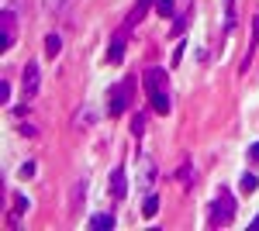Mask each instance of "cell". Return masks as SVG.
I'll list each match as a JSON object with an SVG mask.
<instances>
[{
    "instance_id": "6da1fadb",
    "label": "cell",
    "mask_w": 259,
    "mask_h": 231,
    "mask_svg": "<svg viewBox=\"0 0 259 231\" xmlns=\"http://www.w3.org/2000/svg\"><path fill=\"white\" fill-rule=\"evenodd\" d=\"M232 217H235V197H232V190L221 187L218 197H214V204H211V217H207V224H211V228H221V224H228Z\"/></svg>"
},
{
    "instance_id": "7a4b0ae2",
    "label": "cell",
    "mask_w": 259,
    "mask_h": 231,
    "mask_svg": "<svg viewBox=\"0 0 259 231\" xmlns=\"http://www.w3.org/2000/svg\"><path fill=\"white\" fill-rule=\"evenodd\" d=\"M132 100H135V79H121L118 86L111 90V100H107L111 117H121L128 107H132Z\"/></svg>"
},
{
    "instance_id": "3957f363",
    "label": "cell",
    "mask_w": 259,
    "mask_h": 231,
    "mask_svg": "<svg viewBox=\"0 0 259 231\" xmlns=\"http://www.w3.org/2000/svg\"><path fill=\"white\" fill-rule=\"evenodd\" d=\"M0 31H4V38H0V49L7 52V49L14 45V31H18V14H14L11 7H7V11H4V18H0Z\"/></svg>"
},
{
    "instance_id": "277c9868",
    "label": "cell",
    "mask_w": 259,
    "mask_h": 231,
    "mask_svg": "<svg viewBox=\"0 0 259 231\" xmlns=\"http://www.w3.org/2000/svg\"><path fill=\"white\" fill-rule=\"evenodd\" d=\"M128 31H132V28L121 24V31L114 35V41H111V52H107V62H111V66H118L121 59H124V38H128Z\"/></svg>"
},
{
    "instance_id": "5b68a950",
    "label": "cell",
    "mask_w": 259,
    "mask_h": 231,
    "mask_svg": "<svg viewBox=\"0 0 259 231\" xmlns=\"http://www.w3.org/2000/svg\"><path fill=\"white\" fill-rule=\"evenodd\" d=\"M166 69H159V66H152V69H145V79H142V83H145V90H149V94H156V90H166Z\"/></svg>"
},
{
    "instance_id": "8992f818",
    "label": "cell",
    "mask_w": 259,
    "mask_h": 231,
    "mask_svg": "<svg viewBox=\"0 0 259 231\" xmlns=\"http://www.w3.org/2000/svg\"><path fill=\"white\" fill-rule=\"evenodd\" d=\"M111 193H114L118 200H124V197H128V179H124V166H118V169L111 173Z\"/></svg>"
},
{
    "instance_id": "52a82bcc",
    "label": "cell",
    "mask_w": 259,
    "mask_h": 231,
    "mask_svg": "<svg viewBox=\"0 0 259 231\" xmlns=\"http://www.w3.org/2000/svg\"><path fill=\"white\" fill-rule=\"evenodd\" d=\"M152 4H156V0H135V7H132V14L124 18V24H128V28H135V24H142V18L149 14V7H152Z\"/></svg>"
},
{
    "instance_id": "ba28073f",
    "label": "cell",
    "mask_w": 259,
    "mask_h": 231,
    "mask_svg": "<svg viewBox=\"0 0 259 231\" xmlns=\"http://www.w3.org/2000/svg\"><path fill=\"white\" fill-rule=\"evenodd\" d=\"M24 94H38V62H28L24 66Z\"/></svg>"
},
{
    "instance_id": "9c48e42d",
    "label": "cell",
    "mask_w": 259,
    "mask_h": 231,
    "mask_svg": "<svg viewBox=\"0 0 259 231\" xmlns=\"http://www.w3.org/2000/svg\"><path fill=\"white\" fill-rule=\"evenodd\" d=\"M149 104H152V111H156V114H169V111H173V107H169V94H166V90L149 94Z\"/></svg>"
},
{
    "instance_id": "30bf717a",
    "label": "cell",
    "mask_w": 259,
    "mask_h": 231,
    "mask_svg": "<svg viewBox=\"0 0 259 231\" xmlns=\"http://www.w3.org/2000/svg\"><path fill=\"white\" fill-rule=\"evenodd\" d=\"M259 49V14L252 18V38H249V52H245V59H242V69H249V62H252V56H256Z\"/></svg>"
},
{
    "instance_id": "8fae6325",
    "label": "cell",
    "mask_w": 259,
    "mask_h": 231,
    "mask_svg": "<svg viewBox=\"0 0 259 231\" xmlns=\"http://www.w3.org/2000/svg\"><path fill=\"white\" fill-rule=\"evenodd\" d=\"M87 224H90L94 231H111V228H114V214H94Z\"/></svg>"
},
{
    "instance_id": "7c38bea8",
    "label": "cell",
    "mask_w": 259,
    "mask_h": 231,
    "mask_svg": "<svg viewBox=\"0 0 259 231\" xmlns=\"http://www.w3.org/2000/svg\"><path fill=\"white\" fill-rule=\"evenodd\" d=\"M156 211H159V193H149V197H145V204H142V214H145V217H152Z\"/></svg>"
},
{
    "instance_id": "4fadbf2b",
    "label": "cell",
    "mask_w": 259,
    "mask_h": 231,
    "mask_svg": "<svg viewBox=\"0 0 259 231\" xmlns=\"http://www.w3.org/2000/svg\"><path fill=\"white\" fill-rule=\"evenodd\" d=\"M149 187H152V162L142 159V190H149Z\"/></svg>"
},
{
    "instance_id": "5bb4252c",
    "label": "cell",
    "mask_w": 259,
    "mask_h": 231,
    "mask_svg": "<svg viewBox=\"0 0 259 231\" xmlns=\"http://www.w3.org/2000/svg\"><path fill=\"white\" fill-rule=\"evenodd\" d=\"M225 28H235V0H225Z\"/></svg>"
},
{
    "instance_id": "9a60e30c",
    "label": "cell",
    "mask_w": 259,
    "mask_h": 231,
    "mask_svg": "<svg viewBox=\"0 0 259 231\" xmlns=\"http://www.w3.org/2000/svg\"><path fill=\"white\" fill-rule=\"evenodd\" d=\"M256 187H259L256 173H245V176H242V193H256Z\"/></svg>"
},
{
    "instance_id": "2e32d148",
    "label": "cell",
    "mask_w": 259,
    "mask_h": 231,
    "mask_svg": "<svg viewBox=\"0 0 259 231\" xmlns=\"http://www.w3.org/2000/svg\"><path fill=\"white\" fill-rule=\"evenodd\" d=\"M187 24H190V11L177 18V24H173V35H183V31H187Z\"/></svg>"
},
{
    "instance_id": "e0dca14e",
    "label": "cell",
    "mask_w": 259,
    "mask_h": 231,
    "mask_svg": "<svg viewBox=\"0 0 259 231\" xmlns=\"http://www.w3.org/2000/svg\"><path fill=\"white\" fill-rule=\"evenodd\" d=\"M59 35H49V38H45V52H49V56H56V52H59Z\"/></svg>"
},
{
    "instance_id": "ac0fdd59",
    "label": "cell",
    "mask_w": 259,
    "mask_h": 231,
    "mask_svg": "<svg viewBox=\"0 0 259 231\" xmlns=\"http://www.w3.org/2000/svg\"><path fill=\"white\" fill-rule=\"evenodd\" d=\"M180 183H194V166H190V162H187V166H180Z\"/></svg>"
},
{
    "instance_id": "d6986e66",
    "label": "cell",
    "mask_w": 259,
    "mask_h": 231,
    "mask_svg": "<svg viewBox=\"0 0 259 231\" xmlns=\"http://www.w3.org/2000/svg\"><path fill=\"white\" fill-rule=\"evenodd\" d=\"M145 131V114H135L132 117V135H142Z\"/></svg>"
},
{
    "instance_id": "ffe728a7",
    "label": "cell",
    "mask_w": 259,
    "mask_h": 231,
    "mask_svg": "<svg viewBox=\"0 0 259 231\" xmlns=\"http://www.w3.org/2000/svg\"><path fill=\"white\" fill-rule=\"evenodd\" d=\"M159 14L162 18H173V0H159Z\"/></svg>"
},
{
    "instance_id": "44dd1931",
    "label": "cell",
    "mask_w": 259,
    "mask_h": 231,
    "mask_svg": "<svg viewBox=\"0 0 259 231\" xmlns=\"http://www.w3.org/2000/svg\"><path fill=\"white\" fill-rule=\"evenodd\" d=\"M0 100H4V104H7V100H11V83H7V79H4V83H0Z\"/></svg>"
},
{
    "instance_id": "7402d4cb",
    "label": "cell",
    "mask_w": 259,
    "mask_h": 231,
    "mask_svg": "<svg viewBox=\"0 0 259 231\" xmlns=\"http://www.w3.org/2000/svg\"><path fill=\"white\" fill-rule=\"evenodd\" d=\"M21 176L31 179V176H35V162H24V166H21Z\"/></svg>"
},
{
    "instance_id": "603a6c76",
    "label": "cell",
    "mask_w": 259,
    "mask_h": 231,
    "mask_svg": "<svg viewBox=\"0 0 259 231\" xmlns=\"http://www.w3.org/2000/svg\"><path fill=\"white\" fill-rule=\"evenodd\" d=\"M249 159H252V162H259V142H252V145H249Z\"/></svg>"
},
{
    "instance_id": "cb8c5ba5",
    "label": "cell",
    "mask_w": 259,
    "mask_h": 231,
    "mask_svg": "<svg viewBox=\"0 0 259 231\" xmlns=\"http://www.w3.org/2000/svg\"><path fill=\"white\" fill-rule=\"evenodd\" d=\"M249 228H252V231H259V214L252 217V224H249Z\"/></svg>"
}]
</instances>
